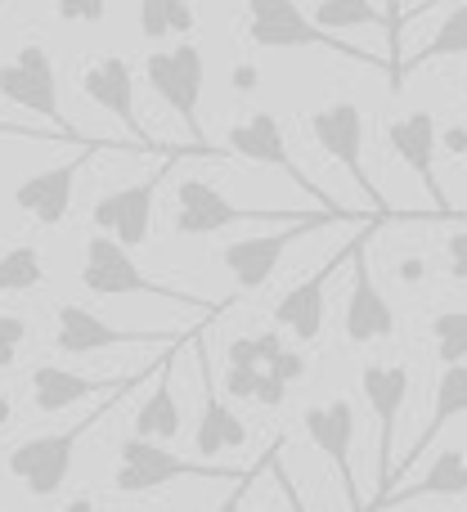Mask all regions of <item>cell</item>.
<instances>
[{
    "instance_id": "cell-1",
    "label": "cell",
    "mask_w": 467,
    "mask_h": 512,
    "mask_svg": "<svg viewBox=\"0 0 467 512\" xmlns=\"http://www.w3.org/2000/svg\"><path fill=\"white\" fill-rule=\"evenodd\" d=\"M131 391L135 387H122V391H113V396H104V400H99V409H90L77 427H63V432L32 436V441L14 445V450H9V472L23 481L27 495H32V499H54V495H59L63 481H68V472H72V459H77L81 436H86L90 427L104 423V418L113 414L117 400L131 396Z\"/></svg>"
},
{
    "instance_id": "cell-2",
    "label": "cell",
    "mask_w": 467,
    "mask_h": 512,
    "mask_svg": "<svg viewBox=\"0 0 467 512\" xmlns=\"http://www.w3.org/2000/svg\"><path fill=\"white\" fill-rule=\"evenodd\" d=\"M261 468V463H256ZM252 468V472H256ZM243 468H221V463H194L171 454L167 445L144 441V436H126L117 445V472H113V490L117 495H149V490H162L171 481H243L252 477Z\"/></svg>"
},
{
    "instance_id": "cell-3",
    "label": "cell",
    "mask_w": 467,
    "mask_h": 512,
    "mask_svg": "<svg viewBox=\"0 0 467 512\" xmlns=\"http://www.w3.org/2000/svg\"><path fill=\"white\" fill-rule=\"evenodd\" d=\"M247 41L261 50H333L342 59H355L364 68H378V54L324 32L315 18L301 14L297 0H247Z\"/></svg>"
},
{
    "instance_id": "cell-4",
    "label": "cell",
    "mask_w": 467,
    "mask_h": 512,
    "mask_svg": "<svg viewBox=\"0 0 467 512\" xmlns=\"http://www.w3.org/2000/svg\"><path fill=\"white\" fill-rule=\"evenodd\" d=\"M378 216V212H373ZM373 216H360V212H315L310 221H297V225H279L274 234H247V239H234L221 248V265L230 270L234 288L238 292H261L265 283H270V274L279 270L283 252L292 248L297 239H306V234L324 230V225H364L373 221ZM387 221V216H382Z\"/></svg>"
},
{
    "instance_id": "cell-5",
    "label": "cell",
    "mask_w": 467,
    "mask_h": 512,
    "mask_svg": "<svg viewBox=\"0 0 467 512\" xmlns=\"http://www.w3.org/2000/svg\"><path fill=\"white\" fill-rule=\"evenodd\" d=\"M81 90H86V99L95 108L113 113L144 153H162V158H221V149H203V144H185V149H180V144L153 140V135L144 131L140 113H135V72H131V63L117 59V54H104V59L90 63V68L81 72Z\"/></svg>"
},
{
    "instance_id": "cell-6",
    "label": "cell",
    "mask_w": 467,
    "mask_h": 512,
    "mask_svg": "<svg viewBox=\"0 0 467 512\" xmlns=\"http://www.w3.org/2000/svg\"><path fill=\"white\" fill-rule=\"evenodd\" d=\"M144 77H149L153 95L171 108V113L185 122L189 131V144H203V149H216L207 144V131H203V117H198V104H203V86H207V59L194 41H180L176 50H153L144 59Z\"/></svg>"
},
{
    "instance_id": "cell-7",
    "label": "cell",
    "mask_w": 467,
    "mask_h": 512,
    "mask_svg": "<svg viewBox=\"0 0 467 512\" xmlns=\"http://www.w3.org/2000/svg\"><path fill=\"white\" fill-rule=\"evenodd\" d=\"M81 288L95 297H158V301H176V306H207L194 292H180L171 283H158L153 274H144L135 265L131 248H122L108 234H90L86 239V261H81Z\"/></svg>"
},
{
    "instance_id": "cell-8",
    "label": "cell",
    "mask_w": 467,
    "mask_h": 512,
    "mask_svg": "<svg viewBox=\"0 0 467 512\" xmlns=\"http://www.w3.org/2000/svg\"><path fill=\"white\" fill-rule=\"evenodd\" d=\"M324 212V207H319ZM315 212H270V207H238L207 180H180L176 189V234L185 239H207L230 225H297Z\"/></svg>"
},
{
    "instance_id": "cell-9",
    "label": "cell",
    "mask_w": 467,
    "mask_h": 512,
    "mask_svg": "<svg viewBox=\"0 0 467 512\" xmlns=\"http://www.w3.org/2000/svg\"><path fill=\"white\" fill-rule=\"evenodd\" d=\"M310 135H315L319 149L360 185V194L369 198L373 212L387 216V221H400V212H391V203L378 194V185H373L369 171H364V113H360V104L333 99V104L315 108V113H310Z\"/></svg>"
},
{
    "instance_id": "cell-10",
    "label": "cell",
    "mask_w": 467,
    "mask_h": 512,
    "mask_svg": "<svg viewBox=\"0 0 467 512\" xmlns=\"http://www.w3.org/2000/svg\"><path fill=\"white\" fill-rule=\"evenodd\" d=\"M373 225H387V221H369L360 234L351 239V292H346V342L355 346H369V342H387L396 337V310H391L387 292L378 288L369 270V239H373Z\"/></svg>"
},
{
    "instance_id": "cell-11",
    "label": "cell",
    "mask_w": 467,
    "mask_h": 512,
    "mask_svg": "<svg viewBox=\"0 0 467 512\" xmlns=\"http://www.w3.org/2000/svg\"><path fill=\"white\" fill-rule=\"evenodd\" d=\"M0 95H5L9 104L27 108V113L45 117L54 131L72 135V140H81L77 126L63 117V104H59V72H54V59H50V50H45V45H23V50H18L9 63H0Z\"/></svg>"
},
{
    "instance_id": "cell-12",
    "label": "cell",
    "mask_w": 467,
    "mask_h": 512,
    "mask_svg": "<svg viewBox=\"0 0 467 512\" xmlns=\"http://www.w3.org/2000/svg\"><path fill=\"white\" fill-rule=\"evenodd\" d=\"M176 162L180 158H167V167L153 171L149 180H135V185H122V189H113V194L99 198L95 212H90L95 230L108 234V239H117L122 248H144V243H149V230H153V203H158V189H162V180L171 176Z\"/></svg>"
},
{
    "instance_id": "cell-13",
    "label": "cell",
    "mask_w": 467,
    "mask_h": 512,
    "mask_svg": "<svg viewBox=\"0 0 467 512\" xmlns=\"http://www.w3.org/2000/svg\"><path fill=\"white\" fill-rule=\"evenodd\" d=\"M387 144H391V153H396V158L405 162L418 180H423L427 198L436 203V216L459 225L463 212L450 203V198H445L441 180H436V144H441L436 117L427 113V108H414V113H405V117H391V122H387Z\"/></svg>"
},
{
    "instance_id": "cell-14",
    "label": "cell",
    "mask_w": 467,
    "mask_h": 512,
    "mask_svg": "<svg viewBox=\"0 0 467 512\" xmlns=\"http://www.w3.org/2000/svg\"><path fill=\"white\" fill-rule=\"evenodd\" d=\"M225 149H230L234 158H243V162H256V167L283 171L292 185H301L306 194H315L319 207H328V212H342V207H337L333 198L324 194V189L310 185V180L301 176V167L292 162V153H288V140H283V122L274 113H252L247 122H234L230 135H225Z\"/></svg>"
},
{
    "instance_id": "cell-15",
    "label": "cell",
    "mask_w": 467,
    "mask_h": 512,
    "mask_svg": "<svg viewBox=\"0 0 467 512\" xmlns=\"http://www.w3.org/2000/svg\"><path fill=\"white\" fill-rule=\"evenodd\" d=\"M162 355L149 364V369H135V373H113V378H81L72 369H59V364H36L32 369V405L41 414H63V409L81 405V400H95V396H113L122 387H144V382L158 373Z\"/></svg>"
},
{
    "instance_id": "cell-16",
    "label": "cell",
    "mask_w": 467,
    "mask_h": 512,
    "mask_svg": "<svg viewBox=\"0 0 467 512\" xmlns=\"http://www.w3.org/2000/svg\"><path fill=\"white\" fill-rule=\"evenodd\" d=\"M99 149H108V140H95L77 153V158L59 162V167H45L36 176H27L23 185L14 189V207L27 212L36 225H63L72 212V194H77V176Z\"/></svg>"
},
{
    "instance_id": "cell-17",
    "label": "cell",
    "mask_w": 467,
    "mask_h": 512,
    "mask_svg": "<svg viewBox=\"0 0 467 512\" xmlns=\"http://www.w3.org/2000/svg\"><path fill=\"white\" fill-rule=\"evenodd\" d=\"M301 427H306L310 445L333 463L337 481H342V495L351 512H364V499L355 490V468H351V441H355V409L351 400H328V405H310L301 414Z\"/></svg>"
},
{
    "instance_id": "cell-18",
    "label": "cell",
    "mask_w": 467,
    "mask_h": 512,
    "mask_svg": "<svg viewBox=\"0 0 467 512\" xmlns=\"http://www.w3.org/2000/svg\"><path fill=\"white\" fill-rule=\"evenodd\" d=\"M409 382L414 373L405 364H364L360 369V391L373 409V423H378V486L391 472V450H396V423L400 409L409 400Z\"/></svg>"
},
{
    "instance_id": "cell-19",
    "label": "cell",
    "mask_w": 467,
    "mask_h": 512,
    "mask_svg": "<svg viewBox=\"0 0 467 512\" xmlns=\"http://www.w3.org/2000/svg\"><path fill=\"white\" fill-rule=\"evenodd\" d=\"M351 261V243H346L342 252L333 256V261H324L310 279L292 283L288 292H283L279 301H274V324L283 328V333H292L301 346L319 342V333H324V297H328V283H333V274L342 270V265Z\"/></svg>"
},
{
    "instance_id": "cell-20",
    "label": "cell",
    "mask_w": 467,
    "mask_h": 512,
    "mask_svg": "<svg viewBox=\"0 0 467 512\" xmlns=\"http://www.w3.org/2000/svg\"><path fill=\"white\" fill-rule=\"evenodd\" d=\"M459 414H467V364H450V369L441 373V382H436V400H432V423L418 432V441L409 445V454L400 463H391V472H387V481L378 486V495H373V504H382V499L391 495V490H400V481H405V472L414 468L418 459H423L427 450H432L436 441H441V432L454 423ZM373 504H364V508H373Z\"/></svg>"
},
{
    "instance_id": "cell-21",
    "label": "cell",
    "mask_w": 467,
    "mask_h": 512,
    "mask_svg": "<svg viewBox=\"0 0 467 512\" xmlns=\"http://www.w3.org/2000/svg\"><path fill=\"white\" fill-rule=\"evenodd\" d=\"M158 342H176V337L113 328L108 319H99L95 310L77 306V301H63L59 324H54V346L63 355H95V351H113V346H158Z\"/></svg>"
},
{
    "instance_id": "cell-22",
    "label": "cell",
    "mask_w": 467,
    "mask_h": 512,
    "mask_svg": "<svg viewBox=\"0 0 467 512\" xmlns=\"http://www.w3.org/2000/svg\"><path fill=\"white\" fill-rule=\"evenodd\" d=\"M198 373H203V414H198V427H194V450L203 454V459H216V454H225V450H243L247 423L234 414L230 400H221V391H216L212 355H207L203 342H198Z\"/></svg>"
},
{
    "instance_id": "cell-23",
    "label": "cell",
    "mask_w": 467,
    "mask_h": 512,
    "mask_svg": "<svg viewBox=\"0 0 467 512\" xmlns=\"http://www.w3.org/2000/svg\"><path fill=\"white\" fill-rule=\"evenodd\" d=\"M180 337L162 351V364L158 373H153V391L144 396V405L135 409V432L131 436H144V441H176L180 436V400L176 391H171V369H176V355H180Z\"/></svg>"
},
{
    "instance_id": "cell-24",
    "label": "cell",
    "mask_w": 467,
    "mask_h": 512,
    "mask_svg": "<svg viewBox=\"0 0 467 512\" xmlns=\"http://www.w3.org/2000/svg\"><path fill=\"white\" fill-rule=\"evenodd\" d=\"M467 495V454L459 445H450V450H441L432 459V468L423 472V477L414 481V486L405 490H391L382 504L364 508V512H382V508H396V504H414V499H463Z\"/></svg>"
},
{
    "instance_id": "cell-25",
    "label": "cell",
    "mask_w": 467,
    "mask_h": 512,
    "mask_svg": "<svg viewBox=\"0 0 467 512\" xmlns=\"http://www.w3.org/2000/svg\"><path fill=\"white\" fill-rule=\"evenodd\" d=\"M459 54H467V0L463 5H454L450 14L441 18V27H436V36L423 45V50L414 54V59H400L396 77H391V86H405V77L414 68H423V63H436V59H459Z\"/></svg>"
},
{
    "instance_id": "cell-26",
    "label": "cell",
    "mask_w": 467,
    "mask_h": 512,
    "mask_svg": "<svg viewBox=\"0 0 467 512\" xmlns=\"http://www.w3.org/2000/svg\"><path fill=\"white\" fill-rule=\"evenodd\" d=\"M194 27H198V14L189 0H140V36L144 41L189 36Z\"/></svg>"
},
{
    "instance_id": "cell-27",
    "label": "cell",
    "mask_w": 467,
    "mask_h": 512,
    "mask_svg": "<svg viewBox=\"0 0 467 512\" xmlns=\"http://www.w3.org/2000/svg\"><path fill=\"white\" fill-rule=\"evenodd\" d=\"M315 23L324 32H351V27H391L373 0H315Z\"/></svg>"
},
{
    "instance_id": "cell-28",
    "label": "cell",
    "mask_w": 467,
    "mask_h": 512,
    "mask_svg": "<svg viewBox=\"0 0 467 512\" xmlns=\"http://www.w3.org/2000/svg\"><path fill=\"white\" fill-rule=\"evenodd\" d=\"M45 283V256L32 243H18L0 256V292H32Z\"/></svg>"
},
{
    "instance_id": "cell-29",
    "label": "cell",
    "mask_w": 467,
    "mask_h": 512,
    "mask_svg": "<svg viewBox=\"0 0 467 512\" xmlns=\"http://www.w3.org/2000/svg\"><path fill=\"white\" fill-rule=\"evenodd\" d=\"M432 337H436V355L441 364H463L467 360V310H441L432 319Z\"/></svg>"
},
{
    "instance_id": "cell-30",
    "label": "cell",
    "mask_w": 467,
    "mask_h": 512,
    "mask_svg": "<svg viewBox=\"0 0 467 512\" xmlns=\"http://www.w3.org/2000/svg\"><path fill=\"white\" fill-rule=\"evenodd\" d=\"M0 140H41V144H77V149H86V144L95 140H72V135L63 131H45V126H18V122H0Z\"/></svg>"
},
{
    "instance_id": "cell-31",
    "label": "cell",
    "mask_w": 467,
    "mask_h": 512,
    "mask_svg": "<svg viewBox=\"0 0 467 512\" xmlns=\"http://www.w3.org/2000/svg\"><path fill=\"white\" fill-rule=\"evenodd\" d=\"M279 445H283V441L270 445V477H274V486H279V495H283V504H288V512H310L306 499H301V490H297V481H292V472L283 468Z\"/></svg>"
},
{
    "instance_id": "cell-32",
    "label": "cell",
    "mask_w": 467,
    "mask_h": 512,
    "mask_svg": "<svg viewBox=\"0 0 467 512\" xmlns=\"http://www.w3.org/2000/svg\"><path fill=\"white\" fill-rule=\"evenodd\" d=\"M54 14L63 23H104L108 0H54Z\"/></svg>"
},
{
    "instance_id": "cell-33",
    "label": "cell",
    "mask_w": 467,
    "mask_h": 512,
    "mask_svg": "<svg viewBox=\"0 0 467 512\" xmlns=\"http://www.w3.org/2000/svg\"><path fill=\"white\" fill-rule=\"evenodd\" d=\"M27 342V319L18 315H0V369L18 360V346Z\"/></svg>"
},
{
    "instance_id": "cell-34",
    "label": "cell",
    "mask_w": 467,
    "mask_h": 512,
    "mask_svg": "<svg viewBox=\"0 0 467 512\" xmlns=\"http://www.w3.org/2000/svg\"><path fill=\"white\" fill-rule=\"evenodd\" d=\"M445 265H450L454 283H467V230H454L445 239Z\"/></svg>"
},
{
    "instance_id": "cell-35",
    "label": "cell",
    "mask_w": 467,
    "mask_h": 512,
    "mask_svg": "<svg viewBox=\"0 0 467 512\" xmlns=\"http://www.w3.org/2000/svg\"><path fill=\"white\" fill-rule=\"evenodd\" d=\"M265 369H270L274 378H283V382H288V387H292V382H297L301 373H306V355H301V351H288V346H283V351L274 355V360L265 364Z\"/></svg>"
},
{
    "instance_id": "cell-36",
    "label": "cell",
    "mask_w": 467,
    "mask_h": 512,
    "mask_svg": "<svg viewBox=\"0 0 467 512\" xmlns=\"http://www.w3.org/2000/svg\"><path fill=\"white\" fill-rule=\"evenodd\" d=\"M283 396H288V382L283 378H274L270 369H261V378H256V405H265V409H279L283 405Z\"/></svg>"
},
{
    "instance_id": "cell-37",
    "label": "cell",
    "mask_w": 467,
    "mask_h": 512,
    "mask_svg": "<svg viewBox=\"0 0 467 512\" xmlns=\"http://www.w3.org/2000/svg\"><path fill=\"white\" fill-rule=\"evenodd\" d=\"M256 378H261V369H238V364H230V373H225V391H230V400H252Z\"/></svg>"
},
{
    "instance_id": "cell-38",
    "label": "cell",
    "mask_w": 467,
    "mask_h": 512,
    "mask_svg": "<svg viewBox=\"0 0 467 512\" xmlns=\"http://www.w3.org/2000/svg\"><path fill=\"white\" fill-rule=\"evenodd\" d=\"M387 32H391V68L387 72H396V63H400V54H396V41H400V9H396V0H387Z\"/></svg>"
},
{
    "instance_id": "cell-39",
    "label": "cell",
    "mask_w": 467,
    "mask_h": 512,
    "mask_svg": "<svg viewBox=\"0 0 467 512\" xmlns=\"http://www.w3.org/2000/svg\"><path fill=\"white\" fill-rule=\"evenodd\" d=\"M441 144L454 153V158H463V153H467V126H450V131L441 135Z\"/></svg>"
},
{
    "instance_id": "cell-40",
    "label": "cell",
    "mask_w": 467,
    "mask_h": 512,
    "mask_svg": "<svg viewBox=\"0 0 467 512\" xmlns=\"http://www.w3.org/2000/svg\"><path fill=\"white\" fill-rule=\"evenodd\" d=\"M256 86H261L256 68H252V63H238V68H234V90H256Z\"/></svg>"
},
{
    "instance_id": "cell-41",
    "label": "cell",
    "mask_w": 467,
    "mask_h": 512,
    "mask_svg": "<svg viewBox=\"0 0 467 512\" xmlns=\"http://www.w3.org/2000/svg\"><path fill=\"white\" fill-rule=\"evenodd\" d=\"M265 459H270V454H265ZM261 468H265V463H261ZM252 477H256V472H252ZM252 477L238 481V490H234L230 499H225V512H238V504H243V495H247V486H252Z\"/></svg>"
},
{
    "instance_id": "cell-42",
    "label": "cell",
    "mask_w": 467,
    "mask_h": 512,
    "mask_svg": "<svg viewBox=\"0 0 467 512\" xmlns=\"http://www.w3.org/2000/svg\"><path fill=\"white\" fill-rule=\"evenodd\" d=\"M400 274H405L409 283H414V279H423V274H427V261H418V256H409V261L400 265Z\"/></svg>"
},
{
    "instance_id": "cell-43",
    "label": "cell",
    "mask_w": 467,
    "mask_h": 512,
    "mask_svg": "<svg viewBox=\"0 0 467 512\" xmlns=\"http://www.w3.org/2000/svg\"><path fill=\"white\" fill-rule=\"evenodd\" d=\"M9 418H14V405H9V396H0V427H9Z\"/></svg>"
},
{
    "instance_id": "cell-44",
    "label": "cell",
    "mask_w": 467,
    "mask_h": 512,
    "mask_svg": "<svg viewBox=\"0 0 467 512\" xmlns=\"http://www.w3.org/2000/svg\"><path fill=\"white\" fill-rule=\"evenodd\" d=\"M432 5H441V0H418L414 14H423V9H432ZM454 5H463V0H454Z\"/></svg>"
},
{
    "instance_id": "cell-45",
    "label": "cell",
    "mask_w": 467,
    "mask_h": 512,
    "mask_svg": "<svg viewBox=\"0 0 467 512\" xmlns=\"http://www.w3.org/2000/svg\"><path fill=\"white\" fill-rule=\"evenodd\" d=\"M463 95H467V77H463Z\"/></svg>"
},
{
    "instance_id": "cell-46",
    "label": "cell",
    "mask_w": 467,
    "mask_h": 512,
    "mask_svg": "<svg viewBox=\"0 0 467 512\" xmlns=\"http://www.w3.org/2000/svg\"><path fill=\"white\" fill-rule=\"evenodd\" d=\"M5 5H9V0H0V9H5Z\"/></svg>"
},
{
    "instance_id": "cell-47",
    "label": "cell",
    "mask_w": 467,
    "mask_h": 512,
    "mask_svg": "<svg viewBox=\"0 0 467 512\" xmlns=\"http://www.w3.org/2000/svg\"><path fill=\"white\" fill-rule=\"evenodd\" d=\"M221 512H225V508H221Z\"/></svg>"
}]
</instances>
